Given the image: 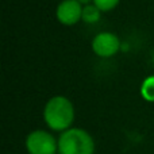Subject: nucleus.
Listing matches in <instances>:
<instances>
[{"label":"nucleus","mask_w":154,"mask_h":154,"mask_svg":"<svg viewBox=\"0 0 154 154\" xmlns=\"http://www.w3.org/2000/svg\"><path fill=\"white\" fill-rule=\"evenodd\" d=\"M43 120L53 131L64 133L72 127L75 120V107L65 96H54L43 108Z\"/></svg>","instance_id":"nucleus-1"},{"label":"nucleus","mask_w":154,"mask_h":154,"mask_svg":"<svg viewBox=\"0 0 154 154\" xmlns=\"http://www.w3.org/2000/svg\"><path fill=\"white\" fill-rule=\"evenodd\" d=\"M58 154H95V141L88 131L70 127L58 137Z\"/></svg>","instance_id":"nucleus-2"},{"label":"nucleus","mask_w":154,"mask_h":154,"mask_svg":"<svg viewBox=\"0 0 154 154\" xmlns=\"http://www.w3.org/2000/svg\"><path fill=\"white\" fill-rule=\"evenodd\" d=\"M26 150L29 154H57L58 139L45 130H34L26 137Z\"/></svg>","instance_id":"nucleus-3"},{"label":"nucleus","mask_w":154,"mask_h":154,"mask_svg":"<svg viewBox=\"0 0 154 154\" xmlns=\"http://www.w3.org/2000/svg\"><path fill=\"white\" fill-rule=\"evenodd\" d=\"M92 49L95 51L96 56L103 57V58H108L112 57L119 51L120 49V41L112 32H100L97 34L92 41Z\"/></svg>","instance_id":"nucleus-4"},{"label":"nucleus","mask_w":154,"mask_h":154,"mask_svg":"<svg viewBox=\"0 0 154 154\" xmlns=\"http://www.w3.org/2000/svg\"><path fill=\"white\" fill-rule=\"evenodd\" d=\"M82 8L79 0H62L56 10V16L60 23L73 26L82 19Z\"/></svg>","instance_id":"nucleus-5"},{"label":"nucleus","mask_w":154,"mask_h":154,"mask_svg":"<svg viewBox=\"0 0 154 154\" xmlns=\"http://www.w3.org/2000/svg\"><path fill=\"white\" fill-rule=\"evenodd\" d=\"M100 15H101V11L95 4H88V5H84V8H82L81 20H84L88 24H93L100 20Z\"/></svg>","instance_id":"nucleus-6"},{"label":"nucleus","mask_w":154,"mask_h":154,"mask_svg":"<svg viewBox=\"0 0 154 154\" xmlns=\"http://www.w3.org/2000/svg\"><path fill=\"white\" fill-rule=\"evenodd\" d=\"M141 96L146 101H154V76H149L141 85Z\"/></svg>","instance_id":"nucleus-7"},{"label":"nucleus","mask_w":154,"mask_h":154,"mask_svg":"<svg viewBox=\"0 0 154 154\" xmlns=\"http://www.w3.org/2000/svg\"><path fill=\"white\" fill-rule=\"evenodd\" d=\"M119 2L120 0H93V4H95L101 12H104V11L114 10V8L119 4Z\"/></svg>","instance_id":"nucleus-8"},{"label":"nucleus","mask_w":154,"mask_h":154,"mask_svg":"<svg viewBox=\"0 0 154 154\" xmlns=\"http://www.w3.org/2000/svg\"><path fill=\"white\" fill-rule=\"evenodd\" d=\"M91 2H93V0H79V3L82 5V7H84V5H88Z\"/></svg>","instance_id":"nucleus-9"}]
</instances>
